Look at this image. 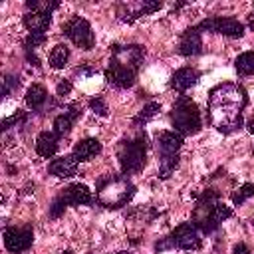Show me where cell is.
<instances>
[{
  "label": "cell",
  "instance_id": "obj_1",
  "mask_svg": "<svg viewBox=\"0 0 254 254\" xmlns=\"http://www.w3.org/2000/svg\"><path fill=\"white\" fill-rule=\"evenodd\" d=\"M248 103L246 89L238 83H220L210 89L208 117L220 133H234L244 125L242 111Z\"/></svg>",
  "mask_w": 254,
  "mask_h": 254
},
{
  "label": "cell",
  "instance_id": "obj_2",
  "mask_svg": "<svg viewBox=\"0 0 254 254\" xmlns=\"http://www.w3.org/2000/svg\"><path fill=\"white\" fill-rule=\"evenodd\" d=\"M145 62V48L139 44H113L105 79L117 89H127L137 81V71Z\"/></svg>",
  "mask_w": 254,
  "mask_h": 254
},
{
  "label": "cell",
  "instance_id": "obj_3",
  "mask_svg": "<svg viewBox=\"0 0 254 254\" xmlns=\"http://www.w3.org/2000/svg\"><path fill=\"white\" fill-rule=\"evenodd\" d=\"M135 194V185L123 175H105L95 183V200L109 210L123 208Z\"/></svg>",
  "mask_w": 254,
  "mask_h": 254
},
{
  "label": "cell",
  "instance_id": "obj_4",
  "mask_svg": "<svg viewBox=\"0 0 254 254\" xmlns=\"http://www.w3.org/2000/svg\"><path fill=\"white\" fill-rule=\"evenodd\" d=\"M183 147V135L177 131H161L155 137V149L159 155V179L167 181L177 165H179V151Z\"/></svg>",
  "mask_w": 254,
  "mask_h": 254
},
{
  "label": "cell",
  "instance_id": "obj_5",
  "mask_svg": "<svg viewBox=\"0 0 254 254\" xmlns=\"http://www.w3.org/2000/svg\"><path fill=\"white\" fill-rule=\"evenodd\" d=\"M171 123H173V131L181 133L183 137L198 133L202 127V119H200V111H198L196 103L190 97L181 95L173 105Z\"/></svg>",
  "mask_w": 254,
  "mask_h": 254
},
{
  "label": "cell",
  "instance_id": "obj_6",
  "mask_svg": "<svg viewBox=\"0 0 254 254\" xmlns=\"http://www.w3.org/2000/svg\"><path fill=\"white\" fill-rule=\"evenodd\" d=\"M117 157H119L123 175H133L143 171L147 163V135L139 133L133 139L121 141L117 147Z\"/></svg>",
  "mask_w": 254,
  "mask_h": 254
},
{
  "label": "cell",
  "instance_id": "obj_7",
  "mask_svg": "<svg viewBox=\"0 0 254 254\" xmlns=\"http://www.w3.org/2000/svg\"><path fill=\"white\" fill-rule=\"evenodd\" d=\"M200 246H202V240H200L198 228L192 222H181L169 236H165L161 242L155 244V250L157 252L173 250V248H179V250H198Z\"/></svg>",
  "mask_w": 254,
  "mask_h": 254
},
{
  "label": "cell",
  "instance_id": "obj_8",
  "mask_svg": "<svg viewBox=\"0 0 254 254\" xmlns=\"http://www.w3.org/2000/svg\"><path fill=\"white\" fill-rule=\"evenodd\" d=\"M62 32L65 38H69L77 48L81 50H91L95 46V36H93V30H91V24L81 18V16H73L69 18L64 26H62Z\"/></svg>",
  "mask_w": 254,
  "mask_h": 254
},
{
  "label": "cell",
  "instance_id": "obj_9",
  "mask_svg": "<svg viewBox=\"0 0 254 254\" xmlns=\"http://www.w3.org/2000/svg\"><path fill=\"white\" fill-rule=\"evenodd\" d=\"M198 32H214V34H222L228 38H242L244 36V24L238 22L236 18H222V16H212V18H204L202 22L196 24Z\"/></svg>",
  "mask_w": 254,
  "mask_h": 254
},
{
  "label": "cell",
  "instance_id": "obj_10",
  "mask_svg": "<svg viewBox=\"0 0 254 254\" xmlns=\"http://www.w3.org/2000/svg\"><path fill=\"white\" fill-rule=\"evenodd\" d=\"M32 242H34V230H32V226H22V228L8 226L4 230V246L12 254L26 252L32 246Z\"/></svg>",
  "mask_w": 254,
  "mask_h": 254
},
{
  "label": "cell",
  "instance_id": "obj_11",
  "mask_svg": "<svg viewBox=\"0 0 254 254\" xmlns=\"http://www.w3.org/2000/svg\"><path fill=\"white\" fill-rule=\"evenodd\" d=\"M177 52H179L181 56H187V58L202 54V40H200V32L196 30V26L187 28V30L183 32V36H181V40H179Z\"/></svg>",
  "mask_w": 254,
  "mask_h": 254
},
{
  "label": "cell",
  "instance_id": "obj_12",
  "mask_svg": "<svg viewBox=\"0 0 254 254\" xmlns=\"http://www.w3.org/2000/svg\"><path fill=\"white\" fill-rule=\"evenodd\" d=\"M198 77H200V71H198V69H194V67H181V69H177V71L171 75L169 85H171L175 91L185 93L187 89H190L192 85H196Z\"/></svg>",
  "mask_w": 254,
  "mask_h": 254
},
{
  "label": "cell",
  "instance_id": "obj_13",
  "mask_svg": "<svg viewBox=\"0 0 254 254\" xmlns=\"http://www.w3.org/2000/svg\"><path fill=\"white\" fill-rule=\"evenodd\" d=\"M79 115H81V105H77V103L67 105V107L64 109V113H60V115L54 119V133H56L58 137H65V135L71 131V125H73V121H75Z\"/></svg>",
  "mask_w": 254,
  "mask_h": 254
},
{
  "label": "cell",
  "instance_id": "obj_14",
  "mask_svg": "<svg viewBox=\"0 0 254 254\" xmlns=\"http://www.w3.org/2000/svg\"><path fill=\"white\" fill-rule=\"evenodd\" d=\"M62 196L65 198L67 206H81V204H91L93 202L91 190L85 185H81V183H73L67 189H64Z\"/></svg>",
  "mask_w": 254,
  "mask_h": 254
},
{
  "label": "cell",
  "instance_id": "obj_15",
  "mask_svg": "<svg viewBox=\"0 0 254 254\" xmlns=\"http://www.w3.org/2000/svg\"><path fill=\"white\" fill-rule=\"evenodd\" d=\"M99 153H101V143H99V139H95V137H87V139L77 141V143L73 145V151H71V155H73V159H75L77 163H85V161L93 159V157L99 155Z\"/></svg>",
  "mask_w": 254,
  "mask_h": 254
},
{
  "label": "cell",
  "instance_id": "obj_16",
  "mask_svg": "<svg viewBox=\"0 0 254 254\" xmlns=\"http://www.w3.org/2000/svg\"><path fill=\"white\" fill-rule=\"evenodd\" d=\"M60 147V137L54 131H42L36 137V153L44 159H52L58 153Z\"/></svg>",
  "mask_w": 254,
  "mask_h": 254
},
{
  "label": "cell",
  "instance_id": "obj_17",
  "mask_svg": "<svg viewBox=\"0 0 254 254\" xmlns=\"http://www.w3.org/2000/svg\"><path fill=\"white\" fill-rule=\"evenodd\" d=\"M48 171H50V175H54V177L69 179V177H73L75 171H77V161L73 159V155H64V157L54 159V161L50 163Z\"/></svg>",
  "mask_w": 254,
  "mask_h": 254
},
{
  "label": "cell",
  "instance_id": "obj_18",
  "mask_svg": "<svg viewBox=\"0 0 254 254\" xmlns=\"http://www.w3.org/2000/svg\"><path fill=\"white\" fill-rule=\"evenodd\" d=\"M26 30L30 34H46V30L52 24V14H42V12H26L22 18Z\"/></svg>",
  "mask_w": 254,
  "mask_h": 254
},
{
  "label": "cell",
  "instance_id": "obj_19",
  "mask_svg": "<svg viewBox=\"0 0 254 254\" xmlns=\"http://www.w3.org/2000/svg\"><path fill=\"white\" fill-rule=\"evenodd\" d=\"M46 101H48V91H46V87L40 85V83H32V85L28 87V91H26V105H28L30 109H34V111H40V109L46 105Z\"/></svg>",
  "mask_w": 254,
  "mask_h": 254
},
{
  "label": "cell",
  "instance_id": "obj_20",
  "mask_svg": "<svg viewBox=\"0 0 254 254\" xmlns=\"http://www.w3.org/2000/svg\"><path fill=\"white\" fill-rule=\"evenodd\" d=\"M69 56H71V54H69V48H67L65 44H58V46L52 48V52H50V56H48V64H50V67H54V69H62V67L67 65Z\"/></svg>",
  "mask_w": 254,
  "mask_h": 254
},
{
  "label": "cell",
  "instance_id": "obj_21",
  "mask_svg": "<svg viewBox=\"0 0 254 254\" xmlns=\"http://www.w3.org/2000/svg\"><path fill=\"white\" fill-rule=\"evenodd\" d=\"M159 111H161V103H159V101H149V103L143 105V109L133 117V125H135V127H143V125L149 123Z\"/></svg>",
  "mask_w": 254,
  "mask_h": 254
},
{
  "label": "cell",
  "instance_id": "obj_22",
  "mask_svg": "<svg viewBox=\"0 0 254 254\" xmlns=\"http://www.w3.org/2000/svg\"><path fill=\"white\" fill-rule=\"evenodd\" d=\"M234 67L240 75H254V52H242L234 60Z\"/></svg>",
  "mask_w": 254,
  "mask_h": 254
},
{
  "label": "cell",
  "instance_id": "obj_23",
  "mask_svg": "<svg viewBox=\"0 0 254 254\" xmlns=\"http://www.w3.org/2000/svg\"><path fill=\"white\" fill-rule=\"evenodd\" d=\"M28 12H42V14H52L56 8H60L58 0H26Z\"/></svg>",
  "mask_w": 254,
  "mask_h": 254
},
{
  "label": "cell",
  "instance_id": "obj_24",
  "mask_svg": "<svg viewBox=\"0 0 254 254\" xmlns=\"http://www.w3.org/2000/svg\"><path fill=\"white\" fill-rule=\"evenodd\" d=\"M254 196V183H244L242 187H238L234 192H232V204L234 206H240L246 198Z\"/></svg>",
  "mask_w": 254,
  "mask_h": 254
},
{
  "label": "cell",
  "instance_id": "obj_25",
  "mask_svg": "<svg viewBox=\"0 0 254 254\" xmlns=\"http://www.w3.org/2000/svg\"><path fill=\"white\" fill-rule=\"evenodd\" d=\"M26 119H28V115H26L24 111H16L14 115H10V117L2 119L0 129H2V131H8L10 127H20V125H24V123H26Z\"/></svg>",
  "mask_w": 254,
  "mask_h": 254
},
{
  "label": "cell",
  "instance_id": "obj_26",
  "mask_svg": "<svg viewBox=\"0 0 254 254\" xmlns=\"http://www.w3.org/2000/svg\"><path fill=\"white\" fill-rule=\"evenodd\" d=\"M46 40H48L46 34H28L26 40H24V50L26 52H34L38 46L46 44Z\"/></svg>",
  "mask_w": 254,
  "mask_h": 254
},
{
  "label": "cell",
  "instance_id": "obj_27",
  "mask_svg": "<svg viewBox=\"0 0 254 254\" xmlns=\"http://www.w3.org/2000/svg\"><path fill=\"white\" fill-rule=\"evenodd\" d=\"M65 208H67L65 198H64L62 194H58V196L52 200V204H50V216H52V218H60V216L65 212Z\"/></svg>",
  "mask_w": 254,
  "mask_h": 254
},
{
  "label": "cell",
  "instance_id": "obj_28",
  "mask_svg": "<svg viewBox=\"0 0 254 254\" xmlns=\"http://www.w3.org/2000/svg\"><path fill=\"white\" fill-rule=\"evenodd\" d=\"M89 109H91L93 113H97L99 117H107V113H109L107 103L103 101V97H93V99H89Z\"/></svg>",
  "mask_w": 254,
  "mask_h": 254
},
{
  "label": "cell",
  "instance_id": "obj_29",
  "mask_svg": "<svg viewBox=\"0 0 254 254\" xmlns=\"http://www.w3.org/2000/svg\"><path fill=\"white\" fill-rule=\"evenodd\" d=\"M18 85H20V79H18V77H14V75H4V79H2V97L10 95L14 89H18Z\"/></svg>",
  "mask_w": 254,
  "mask_h": 254
},
{
  "label": "cell",
  "instance_id": "obj_30",
  "mask_svg": "<svg viewBox=\"0 0 254 254\" xmlns=\"http://www.w3.org/2000/svg\"><path fill=\"white\" fill-rule=\"evenodd\" d=\"M69 91H71V81H69V79L60 81V83H58V87H56V95H60V97L69 95Z\"/></svg>",
  "mask_w": 254,
  "mask_h": 254
},
{
  "label": "cell",
  "instance_id": "obj_31",
  "mask_svg": "<svg viewBox=\"0 0 254 254\" xmlns=\"http://www.w3.org/2000/svg\"><path fill=\"white\" fill-rule=\"evenodd\" d=\"M97 71H99V69L93 67V65H81V67L75 69V73H79V75H95Z\"/></svg>",
  "mask_w": 254,
  "mask_h": 254
},
{
  "label": "cell",
  "instance_id": "obj_32",
  "mask_svg": "<svg viewBox=\"0 0 254 254\" xmlns=\"http://www.w3.org/2000/svg\"><path fill=\"white\" fill-rule=\"evenodd\" d=\"M232 254H252V250H250V246H248V244L238 242V244L232 248Z\"/></svg>",
  "mask_w": 254,
  "mask_h": 254
},
{
  "label": "cell",
  "instance_id": "obj_33",
  "mask_svg": "<svg viewBox=\"0 0 254 254\" xmlns=\"http://www.w3.org/2000/svg\"><path fill=\"white\" fill-rule=\"evenodd\" d=\"M26 60L32 64V65H36V67H40V60H38V56L34 54V52H26Z\"/></svg>",
  "mask_w": 254,
  "mask_h": 254
},
{
  "label": "cell",
  "instance_id": "obj_34",
  "mask_svg": "<svg viewBox=\"0 0 254 254\" xmlns=\"http://www.w3.org/2000/svg\"><path fill=\"white\" fill-rule=\"evenodd\" d=\"M246 125H248V131L254 135V117H252V119H248V123H246Z\"/></svg>",
  "mask_w": 254,
  "mask_h": 254
},
{
  "label": "cell",
  "instance_id": "obj_35",
  "mask_svg": "<svg viewBox=\"0 0 254 254\" xmlns=\"http://www.w3.org/2000/svg\"><path fill=\"white\" fill-rule=\"evenodd\" d=\"M62 254H71V250H65V252H62Z\"/></svg>",
  "mask_w": 254,
  "mask_h": 254
},
{
  "label": "cell",
  "instance_id": "obj_36",
  "mask_svg": "<svg viewBox=\"0 0 254 254\" xmlns=\"http://www.w3.org/2000/svg\"><path fill=\"white\" fill-rule=\"evenodd\" d=\"M119 254H127V252H119Z\"/></svg>",
  "mask_w": 254,
  "mask_h": 254
},
{
  "label": "cell",
  "instance_id": "obj_37",
  "mask_svg": "<svg viewBox=\"0 0 254 254\" xmlns=\"http://www.w3.org/2000/svg\"><path fill=\"white\" fill-rule=\"evenodd\" d=\"M89 254H91V252H89Z\"/></svg>",
  "mask_w": 254,
  "mask_h": 254
},
{
  "label": "cell",
  "instance_id": "obj_38",
  "mask_svg": "<svg viewBox=\"0 0 254 254\" xmlns=\"http://www.w3.org/2000/svg\"><path fill=\"white\" fill-rule=\"evenodd\" d=\"M252 224H254V222H252Z\"/></svg>",
  "mask_w": 254,
  "mask_h": 254
}]
</instances>
